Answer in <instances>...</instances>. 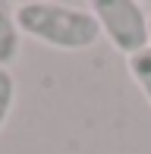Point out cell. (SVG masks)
Instances as JSON below:
<instances>
[{"label":"cell","mask_w":151,"mask_h":154,"mask_svg":"<svg viewBox=\"0 0 151 154\" xmlns=\"http://www.w3.org/2000/svg\"><path fill=\"white\" fill-rule=\"evenodd\" d=\"M16 22L22 35L54 47V51H88L98 44L101 25L91 10L54 0H25L16 6Z\"/></svg>","instance_id":"obj_1"},{"label":"cell","mask_w":151,"mask_h":154,"mask_svg":"<svg viewBox=\"0 0 151 154\" xmlns=\"http://www.w3.org/2000/svg\"><path fill=\"white\" fill-rule=\"evenodd\" d=\"M91 13L101 25V38L110 41L113 51L135 57L139 51L151 47L148 41V16L135 0H94Z\"/></svg>","instance_id":"obj_2"},{"label":"cell","mask_w":151,"mask_h":154,"mask_svg":"<svg viewBox=\"0 0 151 154\" xmlns=\"http://www.w3.org/2000/svg\"><path fill=\"white\" fill-rule=\"evenodd\" d=\"M22 51V29L16 22V10L10 3H0V66L10 69Z\"/></svg>","instance_id":"obj_3"},{"label":"cell","mask_w":151,"mask_h":154,"mask_svg":"<svg viewBox=\"0 0 151 154\" xmlns=\"http://www.w3.org/2000/svg\"><path fill=\"white\" fill-rule=\"evenodd\" d=\"M129 75L139 85V91L145 94V101L151 104V47L139 51L135 57H129Z\"/></svg>","instance_id":"obj_4"},{"label":"cell","mask_w":151,"mask_h":154,"mask_svg":"<svg viewBox=\"0 0 151 154\" xmlns=\"http://www.w3.org/2000/svg\"><path fill=\"white\" fill-rule=\"evenodd\" d=\"M13 101H16V79H13L10 69L0 66V129L6 126V116L13 110Z\"/></svg>","instance_id":"obj_5"},{"label":"cell","mask_w":151,"mask_h":154,"mask_svg":"<svg viewBox=\"0 0 151 154\" xmlns=\"http://www.w3.org/2000/svg\"><path fill=\"white\" fill-rule=\"evenodd\" d=\"M148 41H151V16H148Z\"/></svg>","instance_id":"obj_6"}]
</instances>
